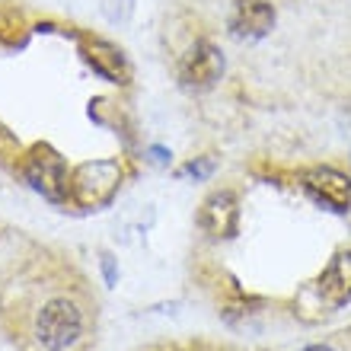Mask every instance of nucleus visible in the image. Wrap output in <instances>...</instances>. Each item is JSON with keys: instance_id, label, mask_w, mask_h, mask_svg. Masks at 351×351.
Wrapping results in <instances>:
<instances>
[{"instance_id": "f03ea898", "label": "nucleus", "mask_w": 351, "mask_h": 351, "mask_svg": "<svg viewBox=\"0 0 351 351\" xmlns=\"http://www.w3.org/2000/svg\"><path fill=\"white\" fill-rule=\"evenodd\" d=\"M121 167L115 160H90L80 163L71 176V198L80 208H99L119 192Z\"/></svg>"}, {"instance_id": "6e6552de", "label": "nucleus", "mask_w": 351, "mask_h": 351, "mask_svg": "<svg viewBox=\"0 0 351 351\" xmlns=\"http://www.w3.org/2000/svg\"><path fill=\"white\" fill-rule=\"evenodd\" d=\"M227 26L233 38H246V42L265 38L275 29V7L268 0H237Z\"/></svg>"}, {"instance_id": "39448f33", "label": "nucleus", "mask_w": 351, "mask_h": 351, "mask_svg": "<svg viewBox=\"0 0 351 351\" xmlns=\"http://www.w3.org/2000/svg\"><path fill=\"white\" fill-rule=\"evenodd\" d=\"M304 189L313 202L326 204L329 211H348L351 204V179L342 169L332 167H313L304 173Z\"/></svg>"}, {"instance_id": "20e7f679", "label": "nucleus", "mask_w": 351, "mask_h": 351, "mask_svg": "<svg viewBox=\"0 0 351 351\" xmlns=\"http://www.w3.org/2000/svg\"><path fill=\"white\" fill-rule=\"evenodd\" d=\"M26 179L32 182L36 192H42L48 202H64L71 195V179H67V167L61 154H55L51 147H36V154L29 157Z\"/></svg>"}, {"instance_id": "9d476101", "label": "nucleus", "mask_w": 351, "mask_h": 351, "mask_svg": "<svg viewBox=\"0 0 351 351\" xmlns=\"http://www.w3.org/2000/svg\"><path fill=\"white\" fill-rule=\"evenodd\" d=\"M211 173H214V160H198V163H189V167L179 169V176H195V179H204Z\"/></svg>"}, {"instance_id": "0eeeda50", "label": "nucleus", "mask_w": 351, "mask_h": 351, "mask_svg": "<svg viewBox=\"0 0 351 351\" xmlns=\"http://www.w3.org/2000/svg\"><path fill=\"white\" fill-rule=\"evenodd\" d=\"M313 294L326 310H342L351 304V252H339L323 268V275L313 281Z\"/></svg>"}, {"instance_id": "1a4fd4ad", "label": "nucleus", "mask_w": 351, "mask_h": 351, "mask_svg": "<svg viewBox=\"0 0 351 351\" xmlns=\"http://www.w3.org/2000/svg\"><path fill=\"white\" fill-rule=\"evenodd\" d=\"M86 61L93 64L96 74L112 80V84H125V80H128L125 58H121V51L115 45H109V42H93V45L86 48Z\"/></svg>"}, {"instance_id": "7ed1b4c3", "label": "nucleus", "mask_w": 351, "mask_h": 351, "mask_svg": "<svg viewBox=\"0 0 351 351\" xmlns=\"http://www.w3.org/2000/svg\"><path fill=\"white\" fill-rule=\"evenodd\" d=\"M223 77V55L221 48L211 42H195L179 61V80L185 90H211L217 80Z\"/></svg>"}, {"instance_id": "f257e3e1", "label": "nucleus", "mask_w": 351, "mask_h": 351, "mask_svg": "<svg viewBox=\"0 0 351 351\" xmlns=\"http://www.w3.org/2000/svg\"><path fill=\"white\" fill-rule=\"evenodd\" d=\"M80 332H84V313L67 297H51L36 313L32 335L45 351H67L80 339Z\"/></svg>"}, {"instance_id": "423d86ee", "label": "nucleus", "mask_w": 351, "mask_h": 351, "mask_svg": "<svg viewBox=\"0 0 351 351\" xmlns=\"http://www.w3.org/2000/svg\"><path fill=\"white\" fill-rule=\"evenodd\" d=\"M198 227H202L211 240H230L240 230V202L233 192H214L204 198L202 211H198Z\"/></svg>"}, {"instance_id": "9b49d317", "label": "nucleus", "mask_w": 351, "mask_h": 351, "mask_svg": "<svg viewBox=\"0 0 351 351\" xmlns=\"http://www.w3.org/2000/svg\"><path fill=\"white\" fill-rule=\"evenodd\" d=\"M304 351H332L329 345H310V348H304Z\"/></svg>"}]
</instances>
